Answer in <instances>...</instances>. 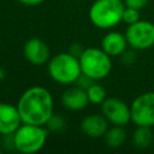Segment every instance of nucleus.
<instances>
[{"label":"nucleus","instance_id":"1","mask_svg":"<svg viewBox=\"0 0 154 154\" xmlns=\"http://www.w3.org/2000/svg\"><path fill=\"white\" fill-rule=\"evenodd\" d=\"M22 123L45 126L54 114V100L48 89L34 85L24 90L17 102Z\"/></svg>","mask_w":154,"mask_h":154},{"label":"nucleus","instance_id":"2","mask_svg":"<svg viewBox=\"0 0 154 154\" xmlns=\"http://www.w3.org/2000/svg\"><path fill=\"white\" fill-rule=\"evenodd\" d=\"M47 72L49 77L63 85H70L82 75L79 59L70 52H61L49 58L47 64Z\"/></svg>","mask_w":154,"mask_h":154},{"label":"nucleus","instance_id":"3","mask_svg":"<svg viewBox=\"0 0 154 154\" xmlns=\"http://www.w3.org/2000/svg\"><path fill=\"white\" fill-rule=\"evenodd\" d=\"M81 71L94 82L106 78L112 70L111 57L97 47H87L78 57Z\"/></svg>","mask_w":154,"mask_h":154},{"label":"nucleus","instance_id":"4","mask_svg":"<svg viewBox=\"0 0 154 154\" xmlns=\"http://www.w3.org/2000/svg\"><path fill=\"white\" fill-rule=\"evenodd\" d=\"M123 0H95L89 8V19L99 29H112L123 22Z\"/></svg>","mask_w":154,"mask_h":154},{"label":"nucleus","instance_id":"5","mask_svg":"<svg viewBox=\"0 0 154 154\" xmlns=\"http://www.w3.org/2000/svg\"><path fill=\"white\" fill-rule=\"evenodd\" d=\"M14 149L22 154H34L40 152L48 138V130L42 125L22 123L12 134Z\"/></svg>","mask_w":154,"mask_h":154},{"label":"nucleus","instance_id":"6","mask_svg":"<svg viewBox=\"0 0 154 154\" xmlns=\"http://www.w3.org/2000/svg\"><path fill=\"white\" fill-rule=\"evenodd\" d=\"M125 37L131 49H149L154 46V24L149 20L140 19L138 22L128 25Z\"/></svg>","mask_w":154,"mask_h":154},{"label":"nucleus","instance_id":"7","mask_svg":"<svg viewBox=\"0 0 154 154\" xmlns=\"http://www.w3.org/2000/svg\"><path fill=\"white\" fill-rule=\"evenodd\" d=\"M131 122L136 126H154V91H146L137 95L131 105Z\"/></svg>","mask_w":154,"mask_h":154},{"label":"nucleus","instance_id":"8","mask_svg":"<svg viewBox=\"0 0 154 154\" xmlns=\"http://www.w3.org/2000/svg\"><path fill=\"white\" fill-rule=\"evenodd\" d=\"M101 113L112 125L124 126L131 122L130 106L118 97H106L101 103Z\"/></svg>","mask_w":154,"mask_h":154},{"label":"nucleus","instance_id":"9","mask_svg":"<svg viewBox=\"0 0 154 154\" xmlns=\"http://www.w3.org/2000/svg\"><path fill=\"white\" fill-rule=\"evenodd\" d=\"M24 58L32 65L40 66L48 63L51 58V51L46 42L38 37H31L25 41L23 46Z\"/></svg>","mask_w":154,"mask_h":154},{"label":"nucleus","instance_id":"10","mask_svg":"<svg viewBox=\"0 0 154 154\" xmlns=\"http://www.w3.org/2000/svg\"><path fill=\"white\" fill-rule=\"evenodd\" d=\"M22 124L17 106L0 102V135H12Z\"/></svg>","mask_w":154,"mask_h":154},{"label":"nucleus","instance_id":"11","mask_svg":"<svg viewBox=\"0 0 154 154\" xmlns=\"http://www.w3.org/2000/svg\"><path fill=\"white\" fill-rule=\"evenodd\" d=\"M108 129V120L103 117V114H88L81 122L82 132L91 138L103 137Z\"/></svg>","mask_w":154,"mask_h":154},{"label":"nucleus","instance_id":"12","mask_svg":"<svg viewBox=\"0 0 154 154\" xmlns=\"http://www.w3.org/2000/svg\"><path fill=\"white\" fill-rule=\"evenodd\" d=\"M61 103L69 111H82L84 109L88 103V95L87 90L81 87H70L61 94Z\"/></svg>","mask_w":154,"mask_h":154},{"label":"nucleus","instance_id":"13","mask_svg":"<svg viewBox=\"0 0 154 154\" xmlns=\"http://www.w3.org/2000/svg\"><path fill=\"white\" fill-rule=\"evenodd\" d=\"M128 41L125 37V34H122L119 31H109L107 32L102 41H101V48L112 58V57H119L122 55L128 47Z\"/></svg>","mask_w":154,"mask_h":154},{"label":"nucleus","instance_id":"14","mask_svg":"<svg viewBox=\"0 0 154 154\" xmlns=\"http://www.w3.org/2000/svg\"><path fill=\"white\" fill-rule=\"evenodd\" d=\"M132 143L138 149H146L153 144V131L148 126H136L132 134Z\"/></svg>","mask_w":154,"mask_h":154},{"label":"nucleus","instance_id":"15","mask_svg":"<svg viewBox=\"0 0 154 154\" xmlns=\"http://www.w3.org/2000/svg\"><path fill=\"white\" fill-rule=\"evenodd\" d=\"M105 142L111 148H118L120 147L126 138V132L123 129V126L113 125L112 128H108L105 134Z\"/></svg>","mask_w":154,"mask_h":154},{"label":"nucleus","instance_id":"16","mask_svg":"<svg viewBox=\"0 0 154 154\" xmlns=\"http://www.w3.org/2000/svg\"><path fill=\"white\" fill-rule=\"evenodd\" d=\"M87 95H88L89 103H93V105H101L107 97L105 88L96 82H93L87 88Z\"/></svg>","mask_w":154,"mask_h":154},{"label":"nucleus","instance_id":"17","mask_svg":"<svg viewBox=\"0 0 154 154\" xmlns=\"http://www.w3.org/2000/svg\"><path fill=\"white\" fill-rule=\"evenodd\" d=\"M141 19V14H140V10L134 8V7H128L125 6L124 12H123V22L126 23L128 25L134 24L136 22H138Z\"/></svg>","mask_w":154,"mask_h":154},{"label":"nucleus","instance_id":"18","mask_svg":"<svg viewBox=\"0 0 154 154\" xmlns=\"http://www.w3.org/2000/svg\"><path fill=\"white\" fill-rule=\"evenodd\" d=\"M64 124H65V122H64V119H63L61 117H59V116H57V114H53V116L49 118V120L47 122L46 125L48 126L49 130L59 131V130H61V129L64 128Z\"/></svg>","mask_w":154,"mask_h":154},{"label":"nucleus","instance_id":"19","mask_svg":"<svg viewBox=\"0 0 154 154\" xmlns=\"http://www.w3.org/2000/svg\"><path fill=\"white\" fill-rule=\"evenodd\" d=\"M147 2H148V0H125L124 1L125 6L134 7V8H137V10L143 8L147 5Z\"/></svg>","mask_w":154,"mask_h":154},{"label":"nucleus","instance_id":"20","mask_svg":"<svg viewBox=\"0 0 154 154\" xmlns=\"http://www.w3.org/2000/svg\"><path fill=\"white\" fill-rule=\"evenodd\" d=\"M83 47L81 46V45H78V43H73V45H71V47H70V49H69V52L70 53H72L73 55H76V57H79L81 55V53L83 52Z\"/></svg>","mask_w":154,"mask_h":154},{"label":"nucleus","instance_id":"21","mask_svg":"<svg viewBox=\"0 0 154 154\" xmlns=\"http://www.w3.org/2000/svg\"><path fill=\"white\" fill-rule=\"evenodd\" d=\"M18 1L23 5H26V6H36V5L42 4L45 0H18Z\"/></svg>","mask_w":154,"mask_h":154},{"label":"nucleus","instance_id":"22","mask_svg":"<svg viewBox=\"0 0 154 154\" xmlns=\"http://www.w3.org/2000/svg\"><path fill=\"white\" fill-rule=\"evenodd\" d=\"M153 147H154V131H153Z\"/></svg>","mask_w":154,"mask_h":154},{"label":"nucleus","instance_id":"23","mask_svg":"<svg viewBox=\"0 0 154 154\" xmlns=\"http://www.w3.org/2000/svg\"><path fill=\"white\" fill-rule=\"evenodd\" d=\"M1 152H2V150H1V148H0V154H1Z\"/></svg>","mask_w":154,"mask_h":154},{"label":"nucleus","instance_id":"24","mask_svg":"<svg viewBox=\"0 0 154 154\" xmlns=\"http://www.w3.org/2000/svg\"><path fill=\"white\" fill-rule=\"evenodd\" d=\"M123 1H125V0H123Z\"/></svg>","mask_w":154,"mask_h":154}]
</instances>
